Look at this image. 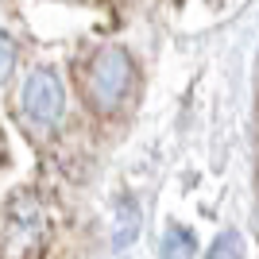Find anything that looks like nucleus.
Masks as SVG:
<instances>
[{
	"label": "nucleus",
	"instance_id": "39448f33",
	"mask_svg": "<svg viewBox=\"0 0 259 259\" xmlns=\"http://www.w3.org/2000/svg\"><path fill=\"white\" fill-rule=\"evenodd\" d=\"M244 255V244H240V232H221L217 244L209 248L205 259H240Z\"/></svg>",
	"mask_w": 259,
	"mask_h": 259
},
{
	"label": "nucleus",
	"instance_id": "20e7f679",
	"mask_svg": "<svg viewBox=\"0 0 259 259\" xmlns=\"http://www.w3.org/2000/svg\"><path fill=\"white\" fill-rule=\"evenodd\" d=\"M136 232H140V209H136V201H120V213H116V232H112L116 248L132 244V240H136Z\"/></svg>",
	"mask_w": 259,
	"mask_h": 259
},
{
	"label": "nucleus",
	"instance_id": "f257e3e1",
	"mask_svg": "<svg viewBox=\"0 0 259 259\" xmlns=\"http://www.w3.org/2000/svg\"><path fill=\"white\" fill-rule=\"evenodd\" d=\"M132 85H136V66L120 47H101L81 70V97L97 116L120 112V105L132 97Z\"/></svg>",
	"mask_w": 259,
	"mask_h": 259
},
{
	"label": "nucleus",
	"instance_id": "423d86ee",
	"mask_svg": "<svg viewBox=\"0 0 259 259\" xmlns=\"http://www.w3.org/2000/svg\"><path fill=\"white\" fill-rule=\"evenodd\" d=\"M12 70H16V43L0 31V85L12 77Z\"/></svg>",
	"mask_w": 259,
	"mask_h": 259
},
{
	"label": "nucleus",
	"instance_id": "f03ea898",
	"mask_svg": "<svg viewBox=\"0 0 259 259\" xmlns=\"http://www.w3.org/2000/svg\"><path fill=\"white\" fill-rule=\"evenodd\" d=\"M20 108H23V116L31 120L35 128H54V124L62 120V112H66L62 77L54 74L51 66L35 70V74L23 81V89H20Z\"/></svg>",
	"mask_w": 259,
	"mask_h": 259
},
{
	"label": "nucleus",
	"instance_id": "7ed1b4c3",
	"mask_svg": "<svg viewBox=\"0 0 259 259\" xmlns=\"http://www.w3.org/2000/svg\"><path fill=\"white\" fill-rule=\"evenodd\" d=\"M197 244H194V232L186 225H170L166 236H162V259H194Z\"/></svg>",
	"mask_w": 259,
	"mask_h": 259
}]
</instances>
